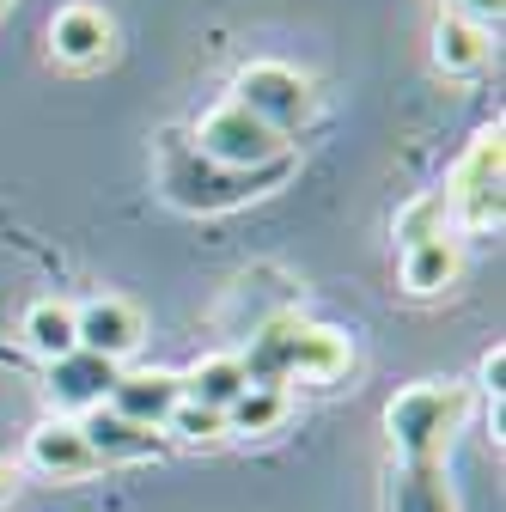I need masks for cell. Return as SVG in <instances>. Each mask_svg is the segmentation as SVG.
Wrapping results in <instances>:
<instances>
[{"instance_id": "6da1fadb", "label": "cell", "mask_w": 506, "mask_h": 512, "mask_svg": "<svg viewBox=\"0 0 506 512\" xmlns=\"http://www.w3.org/2000/svg\"><path fill=\"white\" fill-rule=\"evenodd\" d=\"M348 336L330 324H305V317H269V324L250 336V354H238L250 384H336L348 372Z\"/></svg>"}, {"instance_id": "7a4b0ae2", "label": "cell", "mask_w": 506, "mask_h": 512, "mask_svg": "<svg viewBox=\"0 0 506 512\" xmlns=\"http://www.w3.org/2000/svg\"><path fill=\"white\" fill-rule=\"evenodd\" d=\"M464 409H470L464 384H409V391H397L385 403V433L397 445V458L403 464H439L464 427Z\"/></svg>"}, {"instance_id": "3957f363", "label": "cell", "mask_w": 506, "mask_h": 512, "mask_svg": "<svg viewBox=\"0 0 506 512\" xmlns=\"http://www.w3.org/2000/svg\"><path fill=\"white\" fill-rule=\"evenodd\" d=\"M189 147H196L208 165H220V171H269V165L287 159V141L275 135V128H263L250 110H238L232 98L214 104L196 122V141H189Z\"/></svg>"}, {"instance_id": "277c9868", "label": "cell", "mask_w": 506, "mask_h": 512, "mask_svg": "<svg viewBox=\"0 0 506 512\" xmlns=\"http://www.w3.org/2000/svg\"><path fill=\"white\" fill-rule=\"evenodd\" d=\"M232 104L250 110L263 128H275V135L287 141L293 128L311 116V86L299 68H287V61H250V68L232 80Z\"/></svg>"}, {"instance_id": "5b68a950", "label": "cell", "mask_w": 506, "mask_h": 512, "mask_svg": "<svg viewBox=\"0 0 506 512\" xmlns=\"http://www.w3.org/2000/svg\"><path fill=\"white\" fill-rule=\"evenodd\" d=\"M159 183H165V196L177 208H196V214H220V208H238L244 196H257V171H220L196 147H171Z\"/></svg>"}, {"instance_id": "8992f818", "label": "cell", "mask_w": 506, "mask_h": 512, "mask_svg": "<svg viewBox=\"0 0 506 512\" xmlns=\"http://www.w3.org/2000/svg\"><path fill=\"white\" fill-rule=\"evenodd\" d=\"M500 159H506V135H500V122L494 128H482L476 135V147L458 159V171H452V189L439 202L446 208H458V220L464 226H500Z\"/></svg>"}, {"instance_id": "52a82bcc", "label": "cell", "mask_w": 506, "mask_h": 512, "mask_svg": "<svg viewBox=\"0 0 506 512\" xmlns=\"http://www.w3.org/2000/svg\"><path fill=\"white\" fill-rule=\"evenodd\" d=\"M74 342H80L86 354L122 366V360L141 348V311H135L129 299H92V305L74 311Z\"/></svg>"}, {"instance_id": "ba28073f", "label": "cell", "mask_w": 506, "mask_h": 512, "mask_svg": "<svg viewBox=\"0 0 506 512\" xmlns=\"http://www.w3.org/2000/svg\"><path fill=\"white\" fill-rule=\"evenodd\" d=\"M116 360H98V354H86V348H74V354H61V360H49V378H43V391H49V403L55 409H104L110 403V391H116Z\"/></svg>"}, {"instance_id": "9c48e42d", "label": "cell", "mask_w": 506, "mask_h": 512, "mask_svg": "<svg viewBox=\"0 0 506 512\" xmlns=\"http://www.w3.org/2000/svg\"><path fill=\"white\" fill-rule=\"evenodd\" d=\"M177 403H183L177 372H122L116 391H110V409L122 421H135V427H165Z\"/></svg>"}, {"instance_id": "30bf717a", "label": "cell", "mask_w": 506, "mask_h": 512, "mask_svg": "<svg viewBox=\"0 0 506 512\" xmlns=\"http://www.w3.org/2000/svg\"><path fill=\"white\" fill-rule=\"evenodd\" d=\"M49 49L68 61V68H92L110 55V19L98 7H61L49 25Z\"/></svg>"}, {"instance_id": "8fae6325", "label": "cell", "mask_w": 506, "mask_h": 512, "mask_svg": "<svg viewBox=\"0 0 506 512\" xmlns=\"http://www.w3.org/2000/svg\"><path fill=\"white\" fill-rule=\"evenodd\" d=\"M31 464L55 482H68V476H86L92 470V445L80 433V421H43L31 433Z\"/></svg>"}, {"instance_id": "7c38bea8", "label": "cell", "mask_w": 506, "mask_h": 512, "mask_svg": "<svg viewBox=\"0 0 506 512\" xmlns=\"http://www.w3.org/2000/svg\"><path fill=\"white\" fill-rule=\"evenodd\" d=\"M80 433H86V445H92V464H104V458H141V452H153V445H159L153 427L122 421L110 403H104V409H86Z\"/></svg>"}, {"instance_id": "4fadbf2b", "label": "cell", "mask_w": 506, "mask_h": 512, "mask_svg": "<svg viewBox=\"0 0 506 512\" xmlns=\"http://www.w3.org/2000/svg\"><path fill=\"white\" fill-rule=\"evenodd\" d=\"M385 512H458L439 464H397L391 488H385Z\"/></svg>"}, {"instance_id": "5bb4252c", "label": "cell", "mask_w": 506, "mask_h": 512, "mask_svg": "<svg viewBox=\"0 0 506 512\" xmlns=\"http://www.w3.org/2000/svg\"><path fill=\"white\" fill-rule=\"evenodd\" d=\"M183 384V403H202V409H214V415H226L244 391H250V378H244V366H238V354H214V360H202L189 378H177Z\"/></svg>"}, {"instance_id": "9a60e30c", "label": "cell", "mask_w": 506, "mask_h": 512, "mask_svg": "<svg viewBox=\"0 0 506 512\" xmlns=\"http://www.w3.org/2000/svg\"><path fill=\"white\" fill-rule=\"evenodd\" d=\"M458 281V244L452 238H421L403 250V287L415 299H433V293H446Z\"/></svg>"}, {"instance_id": "2e32d148", "label": "cell", "mask_w": 506, "mask_h": 512, "mask_svg": "<svg viewBox=\"0 0 506 512\" xmlns=\"http://www.w3.org/2000/svg\"><path fill=\"white\" fill-rule=\"evenodd\" d=\"M433 61L446 74H476L482 61H488V31L482 25H470V19H439V31H433Z\"/></svg>"}, {"instance_id": "e0dca14e", "label": "cell", "mask_w": 506, "mask_h": 512, "mask_svg": "<svg viewBox=\"0 0 506 512\" xmlns=\"http://www.w3.org/2000/svg\"><path fill=\"white\" fill-rule=\"evenodd\" d=\"M25 342L43 354V360H61V354H74V305H61V299H37L25 311Z\"/></svg>"}, {"instance_id": "ac0fdd59", "label": "cell", "mask_w": 506, "mask_h": 512, "mask_svg": "<svg viewBox=\"0 0 506 512\" xmlns=\"http://www.w3.org/2000/svg\"><path fill=\"white\" fill-rule=\"evenodd\" d=\"M281 415H287V391H275V384H250V391L226 409V427L232 433H269V427H281Z\"/></svg>"}, {"instance_id": "d6986e66", "label": "cell", "mask_w": 506, "mask_h": 512, "mask_svg": "<svg viewBox=\"0 0 506 512\" xmlns=\"http://www.w3.org/2000/svg\"><path fill=\"white\" fill-rule=\"evenodd\" d=\"M397 238H403V250L421 244V238H446V202H439V196L409 202V208L397 214Z\"/></svg>"}, {"instance_id": "ffe728a7", "label": "cell", "mask_w": 506, "mask_h": 512, "mask_svg": "<svg viewBox=\"0 0 506 512\" xmlns=\"http://www.w3.org/2000/svg\"><path fill=\"white\" fill-rule=\"evenodd\" d=\"M165 433H177V439H220L226 433V415H214L202 403H177L171 421H165Z\"/></svg>"}, {"instance_id": "44dd1931", "label": "cell", "mask_w": 506, "mask_h": 512, "mask_svg": "<svg viewBox=\"0 0 506 512\" xmlns=\"http://www.w3.org/2000/svg\"><path fill=\"white\" fill-rule=\"evenodd\" d=\"M500 13H506V0H458V19H470V25H500Z\"/></svg>"}, {"instance_id": "7402d4cb", "label": "cell", "mask_w": 506, "mask_h": 512, "mask_svg": "<svg viewBox=\"0 0 506 512\" xmlns=\"http://www.w3.org/2000/svg\"><path fill=\"white\" fill-rule=\"evenodd\" d=\"M7 494H13V464L0 458V500H7Z\"/></svg>"}, {"instance_id": "603a6c76", "label": "cell", "mask_w": 506, "mask_h": 512, "mask_svg": "<svg viewBox=\"0 0 506 512\" xmlns=\"http://www.w3.org/2000/svg\"><path fill=\"white\" fill-rule=\"evenodd\" d=\"M0 7H7V0H0Z\"/></svg>"}]
</instances>
